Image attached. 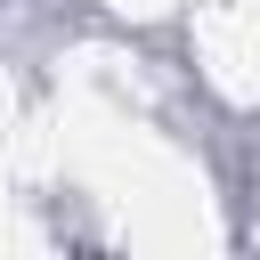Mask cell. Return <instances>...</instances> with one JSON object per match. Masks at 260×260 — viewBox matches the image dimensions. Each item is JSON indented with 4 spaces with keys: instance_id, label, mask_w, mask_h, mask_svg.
<instances>
[]
</instances>
